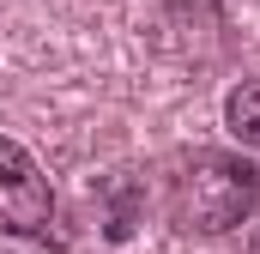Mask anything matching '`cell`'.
I'll return each instance as SVG.
<instances>
[{
	"instance_id": "1",
	"label": "cell",
	"mask_w": 260,
	"mask_h": 254,
	"mask_svg": "<svg viewBox=\"0 0 260 254\" xmlns=\"http://www.w3.org/2000/svg\"><path fill=\"white\" fill-rule=\"evenodd\" d=\"M260 206V170L236 151H188L170 164L164 212L188 236H224Z\"/></svg>"
},
{
	"instance_id": "2",
	"label": "cell",
	"mask_w": 260,
	"mask_h": 254,
	"mask_svg": "<svg viewBox=\"0 0 260 254\" xmlns=\"http://www.w3.org/2000/svg\"><path fill=\"white\" fill-rule=\"evenodd\" d=\"M55 224V188L43 176V164L0 133V230L6 236H49Z\"/></svg>"
},
{
	"instance_id": "3",
	"label": "cell",
	"mask_w": 260,
	"mask_h": 254,
	"mask_svg": "<svg viewBox=\"0 0 260 254\" xmlns=\"http://www.w3.org/2000/svg\"><path fill=\"white\" fill-rule=\"evenodd\" d=\"M224 127H230L242 145H260V79H242V85L224 97Z\"/></svg>"
},
{
	"instance_id": "4",
	"label": "cell",
	"mask_w": 260,
	"mask_h": 254,
	"mask_svg": "<svg viewBox=\"0 0 260 254\" xmlns=\"http://www.w3.org/2000/svg\"><path fill=\"white\" fill-rule=\"evenodd\" d=\"M248 254H260V242H254V248H248Z\"/></svg>"
}]
</instances>
